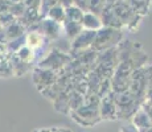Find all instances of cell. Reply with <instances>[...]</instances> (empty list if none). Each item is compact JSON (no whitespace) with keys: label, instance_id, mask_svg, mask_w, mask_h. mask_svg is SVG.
I'll use <instances>...</instances> for the list:
<instances>
[{"label":"cell","instance_id":"cell-1","mask_svg":"<svg viewBox=\"0 0 152 132\" xmlns=\"http://www.w3.org/2000/svg\"><path fill=\"white\" fill-rule=\"evenodd\" d=\"M99 110L97 107H93V104L90 106H81L77 110H74L72 112V118L77 123H80L81 125L89 127L93 125L99 120Z\"/></svg>","mask_w":152,"mask_h":132},{"label":"cell","instance_id":"cell-2","mask_svg":"<svg viewBox=\"0 0 152 132\" xmlns=\"http://www.w3.org/2000/svg\"><path fill=\"white\" fill-rule=\"evenodd\" d=\"M95 39V31H89V29H83L77 37H75L74 42H73V48L74 49H82L85 46L90 45Z\"/></svg>","mask_w":152,"mask_h":132},{"label":"cell","instance_id":"cell-3","mask_svg":"<svg viewBox=\"0 0 152 132\" xmlns=\"http://www.w3.org/2000/svg\"><path fill=\"white\" fill-rule=\"evenodd\" d=\"M62 28L65 31L66 36L70 39H75L83 31V26L80 21H70V20H65L62 23Z\"/></svg>","mask_w":152,"mask_h":132},{"label":"cell","instance_id":"cell-4","mask_svg":"<svg viewBox=\"0 0 152 132\" xmlns=\"http://www.w3.org/2000/svg\"><path fill=\"white\" fill-rule=\"evenodd\" d=\"M83 29H89V31H97L102 26V23L99 19L93 13H83V17L81 20Z\"/></svg>","mask_w":152,"mask_h":132},{"label":"cell","instance_id":"cell-5","mask_svg":"<svg viewBox=\"0 0 152 132\" xmlns=\"http://www.w3.org/2000/svg\"><path fill=\"white\" fill-rule=\"evenodd\" d=\"M134 124H135V127L138 128V131L140 132H144L147 131L148 128L152 127V123H151V119L148 118V115L145 112H143V111H140L135 115V118H134Z\"/></svg>","mask_w":152,"mask_h":132},{"label":"cell","instance_id":"cell-6","mask_svg":"<svg viewBox=\"0 0 152 132\" xmlns=\"http://www.w3.org/2000/svg\"><path fill=\"white\" fill-rule=\"evenodd\" d=\"M99 115H101L102 119H115V106L111 103L109 99H104L101 103V107H99Z\"/></svg>","mask_w":152,"mask_h":132},{"label":"cell","instance_id":"cell-7","mask_svg":"<svg viewBox=\"0 0 152 132\" xmlns=\"http://www.w3.org/2000/svg\"><path fill=\"white\" fill-rule=\"evenodd\" d=\"M48 17L49 19H52V20H54V21L60 23V24H62V23L66 20L65 8H64L62 5H60V4H56L54 7H52L50 9H49Z\"/></svg>","mask_w":152,"mask_h":132},{"label":"cell","instance_id":"cell-8","mask_svg":"<svg viewBox=\"0 0 152 132\" xmlns=\"http://www.w3.org/2000/svg\"><path fill=\"white\" fill-rule=\"evenodd\" d=\"M66 12V20H70V21H80L83 17V12L81 11V8L75 7V5H68L65 8Z\"/></svg>","mask_w":152,"mask_h":132},{"label":"cell","instance_id":"cell-9","mask_svg":"<svg viewBox=\"0 0 152 132\" xmlns=\"http://www.w3.org/2000/svg\"><path fill=\"white\" fill-rule=\"evenodd\" d=\"M41 44H42V36L40 32H32L31 34H28L27 45L29 48H36V46H40Z\"/></svg>","mask_w":152,"mask_h":132},{"label":"cell","instance_id":"cell-10","mask_svg":"<svg viewBox=\"0 0 152 132\" xmlns=\"http://www.w3.org/2000/svg\"><path fill=\"white\" fill-rule=\"evenodd\" d=\"M16 53H17V57H19V60L23 61V62H28V61H31L32 55H33V54H32V48H29L28 45L20 48Z\"/></svg>","mask_w":152,"mask_h":132},{"label":"cell","instance_id":"cell-11","mask_svg":"<svg viewBox=\"0 0 152 132\" xmlns=\"http://www.w3.org/2000/svg\"><path fill=\"white\" fill-rule=\"evenodd\" d=\"M50 132H72L68 128H62V127H52Z\"/></svg>","mask_w":152,"mask_h":132},{"label":"cell","instance_id":"cell-12","mask_svg":"<svg viewBox=\"0 0 152 132\" xmlns=\"http://www.w3.org/2000/svg\"><path fill=\"white\" fill-rule=\"evenodd\" d=\"M121 132H138V128L136 127H132V125H130V127H126L123 128Z\"/></svg>","mask_w":152,"mask_h":132},{"label":"cell","instance_id":"cell-13","mask_svg":"<svg viewBox=\"0 0 152 132\" xmlns=\"http://www.w3.org/2000/svg\"><path fill=\"white\" fill-rule=\"evenodd\" d=\"M33 132H50V128H37Z\"/></svg>","mask_w":152,"mask_h":132}]
</instances>
